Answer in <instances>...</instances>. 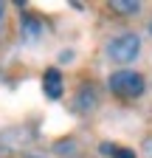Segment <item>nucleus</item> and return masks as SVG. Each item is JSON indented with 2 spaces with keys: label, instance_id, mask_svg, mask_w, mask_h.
I'll return each instance as SVG.
<instances>
[{
  "label": "nucleus",
  "instance_id": "6",
  "mask_svg": "<svg viewBox=\"0 0 152 158\" xmlns=\"http://www.w3.org/2000/svg\"><path fill=\"white\" fill-rule=\"evenodd\" d=\"M113 158H135V152H132V150H124V147H118L116 152H113Z\"/></svg>",
  "mask_w": 152,
  "mask_h": 158
},
{
  "label": "nucleus",
  "instance_id": "4",
  "mask_svg": "<svg viewBox=\"0 0 152 158\" xmlns=\"http://www.w3.org/2000/svg\"><path fill=\"white\" fill-rule=\"evenodd\" d=\"M110 6L116 9V11H121V14H135V11L141 9V3H138V0H113Z\"/></svg>",
  "mask_w": 152,
  "mask_h": 158
},
{
  "label": "nucleus",
  "instance_id": "7",
  "mask_svg": "<svg viewBox=\"0 0 152 158\" xmlns=\"http://www.w3.org/2000/svg\"><path fill=\"white\" fill-rule=\"evenodd\" d=\"M3 14H6V6H3V3H0V20H3Z\"/></svg>",
  "mask_w": 152,
  "mask_h": 158
},
{
  "label": "nucleus",
  "instance_id": "1",
  "mask_svg": "<svg viewBox=\"0 0 152 158\" xmlns=\"http://www.w3.org/2000/svg\"><path fill=\"white\" fill-rule=\"evenodd\" d=\"M110 90L118 99H135L144 93V76L135 71H116L110 76Z\"/></svg>",
  "mask_w": 152,
  "mask_h": 158
},
{
  "label": "nucleus",
  "instance_id": "3",
  "mask_svg": "<svg viewBox=\"0 0 152 158\" xmlns=\"http://www.w3.org/2000/svg\"><path fill=\"white\" fill-rule=\"evenodd\" d=\"M42 90L48 99H59L62 96V73L56 68H48L45 76H42Z\"/></svg>",
  "mask_w": 152,
  "mask_h": 158
},
{
  "label": "nucleus",
  "instance_id": "2",
  "mask_svg": "<svg viewBox=\"0 0 152 158\" xmlns=\"http://www.w3.org/2000/svg\"><path fill=\"white\" fill-rule=\"evenodd\" d=\"M141 51V40L135 34H118L116 40H110L107 45V54L113 62H132Z\"/></svg>",
  "mask_w": 152,
  "mask_h": 158
},
{
  "label": "nucleus",
  "instance_id": "5",
  "mask_svg": "<svg viewBox=\"0 0 152 158\" xmlns=\"http://www.w3.org/2000/svg\"><path fill=\"white\" fill-rule=\"evenodd\" d=\"M40 23H37L34 17H23V34L28 37V40H34V37H40Z\"/></svg>",
  "mask_w": 152,
  "mask_h": 158
}]
</instances>
